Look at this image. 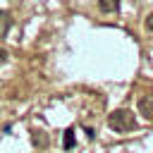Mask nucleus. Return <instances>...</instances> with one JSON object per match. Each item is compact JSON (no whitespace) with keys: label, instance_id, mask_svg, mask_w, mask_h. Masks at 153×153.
<instances>
[{"label":"nucleus","instance_id":"obj_1","mask_svg":"<svg viewBox=\"0 0 153 153\" xmlns=\"http://www.w3.org/2000/svg\"><path fill=\"white\" fill-rule=\"evenodd\" d=\"M108 124L115 131H131L136 127V120H134V115L127 108H117V110H112L108 115Z\"/></svg>","mask_w":153,"mask_h":153},{"label":"nucleus","instance_id":"obj_2","mask_svg":"<svg viewBox=\"0 0 153 153\" xmlns=\"http://www.w3.org/2000/svg\"><path fill=\"white\" fill-rule=\"evenodd\" d=\"M139 112L146 120H153V93H146L139 98Z\"/></svg>","mask_w":153,"mask_h":153},{"label":"nucleus","instance_id":"obj_3","mask_svg":"<svg viewBox=\"0 0 153 153\" xmlns=\"http://www.w3.org/2000/svg\"><path fill=\"white\" fill-rule=\"evenodd\" d=\"M10 26H12V17H10V12L0 10V38L10 31Z\"/></svg>","mask_w":153,"mask_h":153},{"label":"nucleus","instance_id":"obj_4","mask_svg":"<svg viewBox=\"0 0 153 153\" xmlns=\"http://www.w3.org/2000/svg\"><path fill=\"white\" fill-rule=\"evenodd\" d=\"M98 7L110 14V12H117L120 10V0H98Z\"/></svg>","mask_w":153,"mask_h":153},{"label":"nucleus","instance_id":"obj_5","mask_svg":"<svg viewBox=\"0 0 153 153\" xmlns=\"http://www.w3.org/2000/svg\"><path fill=\"white\" fill-rule=\"evenodd\" d=\"M62 143H65V148H74V129H67V131H65Z\"/></svg>","mask_w":153,"mask_h":153},{"label":"nucleus","instance_id":"obj_6","mask_svg":"<svg viewBox=\"0 0 153 153\" xmlns=\"http://www.w3.org/2000/svg\"><path fill=\"white\" fill-rule=\"evenodd\" d=\"M33 143H36V146H43V143H48V139H45V136H41V134L36 131V134H33Z\"/></svg>","mask_w":153,"mask_h":153},{"label":"nucleus","instance_id":"obj_7","mask_svg":"<svg viewBox=\"0 0 153 153\" xmlns=\"http://www.w3.org/2000/svg\"><path fill=\"white\" fill-rule=\"evenodd\" d=\"M146 29H148V31H153V12H151V14H148V19H146Z\"/></svg>","mask_w":153,"mask_h":153},{"label":"nucleus","instance_id":"obj_8","mask_svg":"<svg viewBox=\"0 0 153 153\" xmlns=\"http://www.w3.org/2000/svg\"><path fill=\"white\" fill-rule=\"evenodd\" d=\"M5 60H7V53L0 48V65H5Z\"/></svg>","mask_w":153,"mask_h":153}]
</instances>
